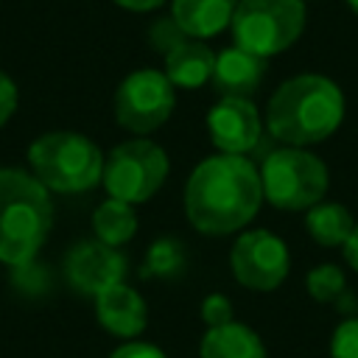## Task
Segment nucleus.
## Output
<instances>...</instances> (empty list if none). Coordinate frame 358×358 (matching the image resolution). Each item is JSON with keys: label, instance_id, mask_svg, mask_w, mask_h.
Instances as JSON below:
<instances>
[{"label": "nucleus", "instance_id": "f257e3e1", "mask_svg": "<svg viewBox=\"0 0 358 358\" xmlns=\"http://www.w3.org/2000/svg\"><path fill=\"white\" fill-rule=\"evenodd\" d=\"M260 201V171L246 157H210L193 168L185 185V213L204 235L243 229L257 215Z\"/></svg>", "mask_w": 358, "mask_h": 358}, {"label": "nucleus", "instance_id": "f03ea898", "mask_svg": "<svg viewBox=\"0 0 358 358\" xmlns=\"http://www.w3.org/2000/svg\"><path fill=\"white\" fill-rule=\"evenodd\" d=\"M344 117V95L327 76L302 73L282 81L266 112V126L285 145H310L330 137Z\"/></svg>", "mask_w": 358, "mask_h": 358}, {"label": "nucleus", "instance_id": "7ed1b4c3", "mask_svg": "<svg viewBox=\"0 0 358 358\" xmlns=\"http://www.w3.org/2000/svg\"><path fill=\"white\" fill-rule=\"evenodd\" d=\"M53 224L50 190L22 168H0V263L28 266Z\"/></svg>", "mask_w": 358, "mask_h": 358}, {"label": "nucleus", "instance_id": "20e7f679", "mask_svg": "<svg viewBox=\"0 0 358 358\" xmlns=\"http://www.w3.org/2000/svg\"><path fill=\"white\" fill-rule=\"evenodd\" d=\"M31 173L53 193H84L103 176L101 148L76 131H48L28 148Z\"/></svg>", "mask_w": 358, "mask_h": 358}, {"label": "nucleus", "instance_id": "39448f33", "mask_svg": "<svg viewBox=\"0 0 358 358\" xmlns=\"http://www.w3.org/2000/svg\"><path fill=\"white\" fill-rule=\"evenodd\" d=\"M260 185L277 210H310L327 193V168L316 154L285 145L263 159Z\"/></svg>", "mask_w": 358, "mask_h": 358}, {"label": "nucleus", "instance_id": "423d86ee", "mask_svg": "<svg viewBox=\"0 0 358 358\" xmlns=\"http://www.w3.org/2000/svg\"><path fill=\"white\" fill-rule=\"evenodd\" d=\"M235 45L268 59L291 48L305 28L302 0H238L232 14Z\"/></svg>", "mask_w": 358, "mask_h": 358}, {"label": "nucleus", "instance_id": "0eeeda50", "mask_svg": "<svg viewBox=\"0 0 358 358\" xmlns=\"http://www.w3.org/2000/svg\"><path fill=\"white\" fill-rule=\"evenodd\" d=\"M168 154L151 140H129L112 148L103 159V187L109 199L140 204L148 201L168 176Z\"/></svg>", "mask_w": 358, "mask_h": 358}, {"label": "nucleus", "instance_id": "6e6552de", "mask_svg": "<svg viewBox=\"0 0 358 358\" xmlns=\"http://www.w3.org/2000/svg\"><path fill=\"white\" fill-rule=\"evenodd\" d=\"M176 87L159 70L129 73L115 92V117L123 129L134 134H148L159 129L176 103Z\"/></svg>", "mask_w": 358, "mask_h": 358}, {"label": "nucleus", "instance_id": "1a4fd4ad", "mask_svg": "<svg viewBox=\"0 0 358 358\" xmlns=\"http://www.w3.org/2000/svg\"><path fill=\"white\" fill-rule=\"evenodd\" d=\"M232 274L241 285L252 291H274L282 285L291 268V255L282 238L268 229H249L238 235L229 252Z\"/></svg>", "mask_w": 358, "mask_h": 358}, {"label": "nucleus", "instance_id": "9d476101", "mask_svg": "<svg viewBox=\"0 0 358 358\" xmlns=\"http://www.w3.org/2000/svg\"><path fill=\"white\" fill-rule=\"evenodd\" d=\"M207 131L221 154L243 157L260 143L263 123L249 98H221L207 115Z\"/></svg>", "mask_w": 358, "mask_h": 358}, {"label": "nucleus", "instance_id": "9b49d317", "mask_svg": "<svg viewBox=\"0 0 358 358\" xmlns=\"http://www.w3.org/2000/svg\"><path fill=\"white\" fill-rule=\"evenodd\" d=\"M64 274L76 291L98 296L106 288L123 282L126 260L117 249H112L101 241H84L70 249V255L64 260Z\"/></svg>", "mask_w": 358, "mask_h": 358}, {"label": "nucleus", "instance_id": "f8f14e48", "mask_svg": "<svg viewBox=\"0 0 358 358\" xmlns=\"http://www.w3.org/2000/svg\"><path fill=\"white\" fill-rule=\"evenodd\" d=\"M95 316H98L101 327L109 330L112 336L134 338L145 330L148 310H145L143 296L131 285L117 282L95 296Z\"/></svg>", "mask_w": 358, "mask_h": 358}, {"label": "nucleus", "instance_id": "ddd939ff", "mask_svg": "<svg viewBox=\"0 0 358 358\" xmlns=\"http://www.w3.org/2000/svg\"><path fill=\"white\" fill-rule=\"evenodd\" d=\"M266 70V59L243 50V48H227L215 56V70H213V87L224 98H249Z\"/></svg>", "mask_w": 358, "mask_h": 358}, {"label": "nucleus", "instance_id": "4468645a", "mask_svg": "<svg viewBox=\"0 0 358 358\" xmlns=\"http://www.w3.org/2000/svg\"><path fill=\"white\" fill-rule=\"evenodd\" d=\"M215 70V53L193 36H182L168 53H165V76L173 87L196 90L207 81H213Z\"/></svg>", "mask_w": 358, "mask_h": 358}, {"label": "nucleus", "instance_id": "2eb2a0df", "mask_svg": "<svg viewBox=\"0 0 358 358\" xmlns=\"http://www.w3.org/2000/svg\"><path fill=\"white\" fill-rule=\"evenodd\" d=\"M238 0H173L171 20L182 28V34L193 39H207L221 34L235 14Z\"/></svg>", "mask_w": 358, "mask_h": 358}, {"label": "nucleus", "instance_id": "dca6fc26", "mask_svg": "<svg viewBox=\"0 0 358 358\" xmlns=\"http://www.w3.org/2000/svg\"><path fill=\"white\" fill-rule=\"evenodd\" d=\"M201 358H266V347L260 336L238 322L210 327L199 347Z\"/></svg>", "mask_w": 358, "mask_h": 358}, {"label": "nucleus", "instance_id": "f3484780", "mask_svg": "<svg viewBox=\"0 0 358 358\" xmlns=\"http://www.w3.org/2000/svg\"><path fill=\"white\" fill-rule=\"evenodd\" d=\"M305 227L319 246H344L355 221L344 204H316L305 213Z\"/></svg>", "mask_w": 358, "mask_h": 358}, {"label": "nucleus", "instance_id": "a211bd4d", "mask_svg": "<svg viewBox=\"0 0 358 358\" xmlns=\"http://www.w3.org/2000/svg\"><path fill=\"white\" fill-rule=\"evenodd\" d=\"M92 232L101 243L117 249L126 241H131V235L137 232V215L134 207L117 199H106L103 204H98V210L92 213Z\"/></svg>", "mask_w": 358, "mask_h": 358}, {"label": "nucleus", "instance_id": "6ab92c4d", "mask_svg": "<svg viewBox=\"0 0 358 358\" xmlns=\"http://www.w3.org/2000/svg\"><path fill=\"white\" fill-rule=\"evenodd\" d=\"M185 268V252L182 243H176L173 238H159L157 243H151L148 255H145V266L143 274L151 277H176Z\"/></svg>", "mask_w": 358, "mask_h": 358}, {"label": "nucleus", "instance_id": "aec40b11", "mask_svg": "<svg viewBox=\"0 0 358 358\" xmlns=\"http://www.w3.org/2000/svg\"><path fill=\"white\" fill-rule=\"evenodd\" d=\"M305 288L308 294L316 299V302H338L344 296V274L338 266L333 263H322L316 268L308 271V280H305Z\"/></svg>", "mask_w": 358, "mask_h": 358}, {"label": "nucleus", "instance_id": "412c9836", "mask_svg": "<svg viewBox=\"0 0 358 358\" xmlns=\"http://www.w3.org/2000/svg\"><path fill=\"white\" fill-rule=\"evenodd\" d=\"M333 358H358V319H347L336 327L330 338Z\"/></svg>", "mask_w": 358, "mask_h": 358}, {"label": "nucleus", "instance_id": "4be33fe9", "mask_svg": "<svg viewBox=\"0 0 358 358\" xmlns=\"http://www.w3.org/2000/svg\"><path fill=\"white\" fill-rule=\"evenodd\" d=\"M201 319H204L207 330L235 322V319H232V305H229V299H227L224 294H210V296L201 302Z\"/></svg>", "mask_w": 358, "mask_h": 358}, {"label": "nucleus", "instance_id": "5701e85b", "mask_svg": "<svg viewBox=\"0 0 358 358\" xmlns=\"http://www.w3.org/2000/svg\"><path fill=\"white\" fill-rule=\"evenodd\" d=\"M17 109V84L0 70V126L14 115Z\"/></svg>", "mask_w": 358, "mask_h": 358}, {"label": "nucleus", "instance_id": "b1692460", "mask_svg": "<svg viewBox=\"0 0 358 358\" xmlns=\"http://www.w3.org/2000/svg\"><path fill=\"white\" fill-rule=\"evenodd\" d=\"M109 358H165V352L154 344H145V341H129V344L117 347Z\"/></svg>", "mask_w": 358, "mask_h": 358}, {"label": "nucleus", "instance_id": "393cba45", "mask_svg": "<svg viewBox=\"0 0 358 358\" xmlns=\"http://www.w3.org/2000/svg\"><path fill=\"white\" fill-rule=\"evenodd\" d=\"M344 257H347L350 268H352V271H358V224H355L352 235H350V238H347V243H344Z\"/></svg>", "mask_w": 358, "mask_h": 358}, {"label": "nucleus", "instance_id": "a878e982", "mask_svg": "<svg viewBox=\"0 0 358 358\" xmlns=\"http://www.w3.org/2000/svg\"><path fill=\"white\" fill-rule=\"evenodd\" d=\"M115 3L123 6V8H129V11H151V8L162 6L165 0H115Z\"/></svg>", "mask_w": 358, "mask_h": 358}, {"label": "nucleus", "instance_id": "bb28decb", "mask_svg": "<svg viewBox=\"0 0 358 358\" xmlns=\"http://www.w3.org/2000/svg\"><path fill=\"white\" fill-rule=\"evenodd\" d=\"M347 3H350V8H352V11L358 14V0H347Z\"/></svg>", "mask_w": 358, "mask_h": 358}]
</instances>
